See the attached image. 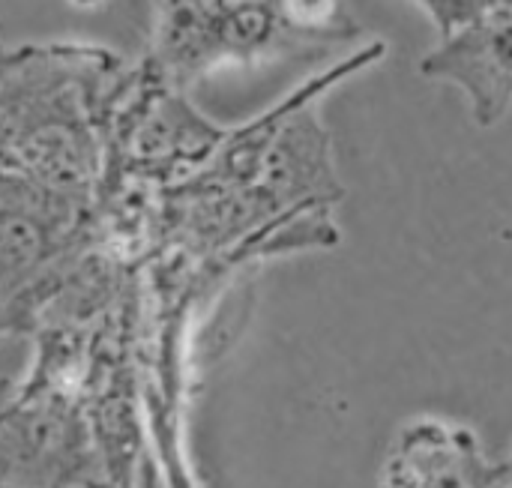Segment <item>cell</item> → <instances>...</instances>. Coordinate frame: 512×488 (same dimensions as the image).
<instances>
[{
  "mask_svg": "<svg viewBox=\"0 0 512 488\" xmlns=\"http://www.w3.org/2000/svg\"><path fill=\"white\" fill-rule=\"evenodd\" d=\"M492 462L468 426L420 417L402 426L381 471V488H489Z\"/></svg>",
  "mask_w": 512,
  "mask_h": 488,
  "instance_id": "cell-5",
  "label": "cell"
},
{
  "mask_svg": "<svg viewBox=\"0 0 512 488\" xmlns=\"http://www.w3.org/2000/svg\"><path fill=\"white\" fill-rule=\"evenodd\" d=\"M72 3H75V6H96L99 0H72Z\"/></svg>",
  "mask_w": 512,
  "mask_h": 488,
  "instance_id": "cell-9",
  "label": "cell"
},
{
  "mask_svg": "<svg viewBox=\"0 0 512 488\" xmlns=\"http://www.w3.org/2000/svg\"><path fill=\"white\" fill-rule=\"evenodd\" d=\"M360 33L348 0H147L141 60L189 90L219 69L318 57Z\"/></svg>",
  "mask_w": 512,
  "mask_h": 488,
  "instance_id": "cell-2",
  "label": "cell"
},
{
  "mask_svg": "<svg viewBox=\"0 0 512 488\" xmlns=\"http://www.w3.org/2000/svg\"><path fill=\"white\" fill-rule=\"evenodd\" d=\"M420 75L456 84L480 126H495L512 105V0L444 36L423 60Z\"/></svg>",
  "mask_w": 512,
  "mask_h": 488,
  "instance_id": "cell-4",
  "label": "cell"
},
{
  "mask_svg": "<svg viewBox=\"0 0 512 488\" xmlns=\"http://www.w3.org/2000/svg\"><path fill=\"white\" fill-rule=\"evenodd\" d=\"M0 417H3V405H0Z\"/></svg>",
  "mask_w": 512,
  "mask_h": 488,
  "instance_id": "cell-10",
  "label": "cell"
},
{
  "mask_svg": "<svg viewBox=\"0 0 512 488\" xmlns=\"http://www.w3.org/2000/svg\"><path fill=\"white\" fill-rule=\"evenodd\" d=\"M90 327L33 333L36 360L21 390L3 402L0 488H87L102 483V456L87 393Z\"/></svg>",
  "mask_w": 512,
  "mask_h": 488,
  "instance_id": "cell-3",
  "label": "cell"
},
{
  "mask_svg": "<svg viewBox=\"0 0 512 488\" xmlns=\"http://www.w3.org/2000/svg\"><path fill=\"white\" fill-rule=\"evenodd\" d=\"M489 488H512V453L504 459V462L492 465V480H489Z\"/></svg>",
  "mask_w": 512,
  "mask_h": 488,
  "instance_id": "cell-8",
  "label": "cell"
},
{
  "mask_svg": "<svg viewBox=\"0 0 512 488\" xmlns=\"http://www.w3.org/2000/svg\"><path fill=\"white\" fill-rule=\"evenodd\" d=\"M384 54L387 42H366L258 117L228 126L201 168L153 195L150 258L240 273L267 258L336 246L333 210L345 189L318 105Z\"/></svg>",
  "mask_w": 512,
  "mask_h": 488,
  "instance_id": "cell-1",
  "label": "cell"
},
{
  "mask_svg": "<svg viewBox=\"0 0 512 488\" xmlns=\"http://www.w3.org/2000/svg\"><path fill=\"white\" fill-rule=\"evenodd\" d=\"M87 488H117L111 486V483H90ZM135 488H168V480H165V474H162V468H159V459L153 456V453H147L144 456V462H141V474H138V483Z\"/></svg>",
  "mask_w": 512,
  "mask_h": 488,
  "instance_id": "cell-7",
  "label": "cell"
},
{
  "mask_svg": "<svg viewBox=\"0 0 512 488\" xmlns=\"http://www.w3.org/2000/svg\"><path fill=\"white\" fill-rule=\"evenodd\" d=\"M426 15L435 21L441 39L462 30L465 24L477 21L483 12H489L492 6H498L501 0H417Z\"/></svg>",
  "mask_w": 512,
  "mask_h": 488,
  "instance_id": "cell-6",
  "label": "cell"
}]
</instances>
